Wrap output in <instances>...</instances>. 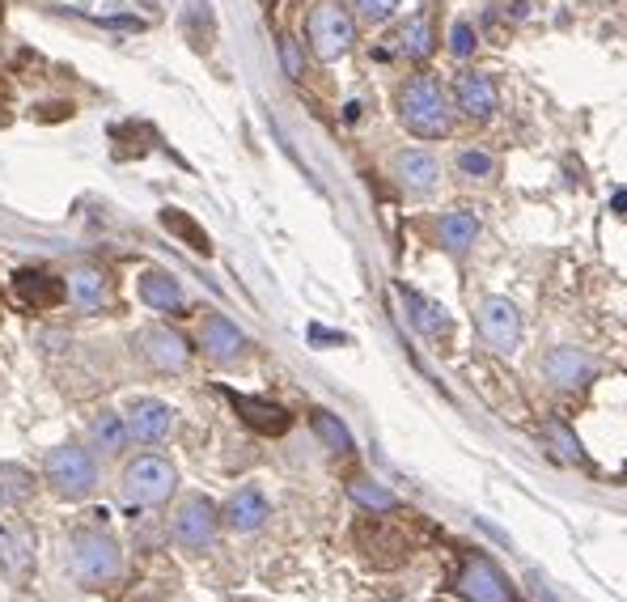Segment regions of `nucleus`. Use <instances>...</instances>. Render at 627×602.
<instances>
[{"instance_id":"obj_27","label":"nucleus","mask_w":627,"mask_h":602,"mask_svg":"<svg viewBox=\"0 0 627 602\" xmlns=\"http://www.w3.org/2000/svg\"><path fill=\"white\" fill-rule=\"evenodd\" d=\"M310 424H314V433L323 437V446H327L331 454H348L352 450V433H348V424L339 421V416H331V412H314L310 416Z\"/></svg>"},{"instance_id":"obj_24","label":"nucleus","mask_w":627,"mask_h":602,"mask_svg":"<svg viewBox=\"0 0 627 602\" xmlns=\"http://www.w3.org/2000/svg\"><path fill=\"white\" fill-rule=\"evenodd\" d=\"M161 225H166L182 246H191L195 255H212V238L204 234V225H195L182 209H161Z\"/></svg>"},{"instance_id":"obj_22","label":"nucleus","mask_w":627,"mask_h":602,"mask_svg":"<svg viewBox=\"0 0 627 602\" xmlns=\"http://www.w3.org/2000/svg\"><path fill=\"white\" fill-rule=\"evenodd\" d=\"M18 298L34 305V310H52V305H60L64 298V285L56 276H47V271H18Z\"/></svg>"},{"instance_id":"obj_28","label":"nucleus","mask_w":627,"mask_h":602,"mask_svg":"<svg viewBox=\"0 0 627 602\" xmlns=\"http://www.w3.org/2000/svg\"><path fill=\"white\" fill-rule=\"evenodd\" d=\"M547 437H551V446H556V458H564V462H572V467H585V450L576 446V437L568 433V424L551 421L547 424Z\"/></svg>"},{"instance_id":"obj_7","label":"nucleus","mask_w":627,"mask_h":602,"mask_svg":"<svg viewBox=\"0 0 627 602\" xmlns=\"http://www.w3.org/2000/svg\"><path fill=\"white\" fill-rule=\"evenodd\" d=\"M458 594L467 602H517L513 581L488 556H479V551H471L462 560V569H458Z\"/></svg>"},{"instance_id":"obj_25","label":"nucleus","mask_w":627,"mask_h":602,"mask_svg":"<svg viewBox=\"0 0 627 602\" xmlns=\"http://www.w3.org/2000/svg\"><path fill=\"white\" fill-rule=\"evenodd\" d=\"M348 497H352L365 513H394L399 510V497H394L390 488H382L378 480H365V476L348 480Z\"/></svg>"},{"instance_id":"obj_26","label":"nucleus","mask_w":627,"mask_h":602,"mask_svg":"<svg viewBox=\"0 0 627 602\" xmlns=\"http://www.w3.org/2000/svg\"><path fill=\"white\" fill-rule=\"evenodd\" d=\"M127 437H132V428L123 421L120 412H102L98 421H93V442H98V450L107 454H120L127 446Z\"/></svg>"},{"instance_id":"obj_6","label":"nucleus","mask_w":627,"mask_h":602,"mask_svg":"<svg viewBox=\"0 0 627 602\" xmlns=\"http://www.w3.org/2000/svg\"><path fill=\"white\" fill-rule=\"evenodd\" d=\"M475 323H479L483 344H488L492 353H501V357H513V353H517V344H522V314H517V305L508 298L479 301Z\"/></svg>"},{"instance_id":"obj_32","label":"nucleus","mask_w":627,"mask_h":602,"mask_svg":"<svg viewBox=\"0 0 627 602\" xmlns=\"http://www.w3.org/2000/svg\"><path fill=\"white\" fill-rule=\"evenodd\" d=\"M348 4L357 9L365 22H387L390 13H394V4H399V0H348Z\"/></svg>"},{"instance_id":"obj_15","label":"nucleus","mask_w":627,"mask_h":602,"mask_svg":"<svg viewBox=\"0 0 627 602\" xmlns=\"http://www.w3.org/2000/svg\"><path fill=\"white\" fill-rule=\"evenodd\" d=\"M200 344H204V353H209L212 361H221V365L238 361L242 353H246V335H242L225 314H209V319H204Z\"/></svg>"},{"instance_id":"obj_21","label":"nucleus","mask_w":627,"mask_h":602,"mask_svg":"<svg viewBox=\"0 0 627 602\" xmlns=\"http://www.w3.org/2000/svg\"><path fill=\"white\" fill-rule=\"evenodd\" d=\"M34 565V539L31 531H0V569L9 572L13 581H26V572Z\"/></svg>"},{"instance_id":"obj_11","label":"nucleus","mask_w":627,"mask_h":602,"mask_svg":"<svg viewBox=\"0 0 627 602\" xmlns=\"http://www.w3.org/2000/svg\"><path fill=\"white\" fill-rule=\"evenodd\" d=\"M394 179L403 191H412V196H428V191H437V182H441V166H437V157L424 149H403L394 153Z\"/></svg>"},{"instance_id":"obj_23","label":"nucleus","mask_w":627,"mask_h":602,"mask_svg":"<svg viewBox=\"0 0 627 602\" xmlns=\"http://www.w3.org/2000/svg\"><path fill=\"white\" fill-rule=\"evenodd\" d=\"M399 298H403V305H407V319H412V327L424 335H446L449 332V319L433 305L428 298H419L416 289H399Z\"/></svg>"},{"instance_id":"obj_14","label":"nucleus","mask_w":627,"mask_h":602,"mask_svg":"<svg viewBox=\"0 0 627 602\" xmlns=\"http://www.w3.org/2000/svg\"><path fill=\"white\" fill-rule=\"evenodd\" d=\"M123 421L132 428V437H141V442H166L170 428H175V412L161 399H136Z\"/></svg>"},{"instance_id":"obj_5","label":"nucleus","mask_w":627,"mask_h":602,"mask_svg":"<svg viewBox=\"0 0 627 602\" xmlns=\"http://www.w3.org/2000/svg\"><path fill=\"white\" fill-rule=\"evenodd\" d=\"M305 38H310V52L331 64L352 52L357 22H352V13L344 4H314L310 18H305Z\"/></svg>"},{"instance_id":"obj_29","label":"nucleus","mask_w":627,"mask_h":602,"mask_svg":"<svg viewBox=\"0 0 627 602\" xmlns=\"http://www.w3.org/2000/svg\"><path fill=\"white\" fill-rule=\"evenodd\" d=\"M454 166H458V175H467V179H492V175H496L492 153H483V149H462L454 157Z\"/></svg>"},{"instance_id":"obj_18","label":"nucleus","mask_w":627,"mask_h":602,"mask_svg":"<svg viewBox=\"0 0 627 602\" xmlns=\"http://www.w3.org/2000/svg\"><path fill=\"white\" fill-rule=\"evenodd\" d=\"M64 293H68V301H72L77 310H86V314L102 310V305H107V298H111V289H107V276H102V271H93V268L68 271V280H64Z\"/></svg>"},{"instance_id":"obj_30","label":"nucleus","mask_w":627,"mask_h":602,"mask_svg":"<svg viewBox=\"0 0 627 602\" xmlns=\"http://www.w3.org/2000/svg\"><path fill=\"white\" fill-rule=\"evenodd\" d=\"M449 52H454L458 60L475 56V31H471V22H454V31H449Z\"/></svg>"},{"instance_id":"obj_1","label":"nucleus","mask_w":627,"mask_h":602,"mask_svg":"<svg viewBox=\"0 0 627 602\" xmlns=\"http://www.w3.org/2000/svg\"><path fill=\"white\" fill-rule=\"evenodd\" d=\"M399 120L419 141H441V136H449L454 107H449L441 81L428 77V73H416L412 81H403V90H399Z\"/></svg>"},{"instance_id":"obj_16","label":"nucleus","mask_w":627,"mask_h":602,"mask_svg":"<svg viewBox=\"0 0 627 602\" xmlns=\"http://www.w3.org/2000/svg\"><path fill=\"white\" fill-rule=\"evenodd\" d=\"M268 501H264V492L259 488H238L234 497H229V505L221 510L225 517V526L229 531H238V535H250V531H259L264 522H268Z\"/></svg>"},{"instance_id":"obj_4","label":"nucleus","mask_w":627,"mask_h":602,"mask_svg":"<svg viewBox=\"0 0 627 602\" xmlns=\"http://www.w3.org/2000/svg\"><path fill=\"white\" fill-rule=\"evenodd\" d=\"M43 480L64 501H81L98 483V462H93V454L86 446H56L43 462Z\"/></svg>"},{"instance_id":"obj_19","label":"nucleus","mask_w":627,"mask_h":602,"mask_svg":"<svg viewBox=\"0 0 627 602\" xmlns=\"http://www.w3.org/2000/svg\"><path fill=\"white\" fill-rule=\"evenodd\" d=\"M479 238V216L467 209H454L446 216H437V242L446 246L449 255H467Z\"/></svg>"},{"instance_id":"obj_2","label":"nucleus","mask_w":627,"mask_h":602,"mask_svg":"<svg viewBox=\"0 0 627 602\" xmlns=\"http://www.w3.org/2000/svg\"><path fill=\"white\" fill-rule=\"evenodd\" d=\"M68 572L81 581V586H111V581H120L123 572V556L115 539L111 535H102V531H77L72 539H68Z\"/></svg>"},{"instance_id":"obj_33","label":"nucleus","mask_w":627,"mask_h":602,"mask_svg":"<svg viewBox=\"0 0 627 602\" xmlns=\"http://www.w3.org/2000/svg\"><path fill=\"white\" fill-rule=\"evenodd\" d=\"M0 483H4V492H9L13 501H22V497L31 492V483H26V471H18V467H0Z\"/></svg>"},{"instance_id":"obj_3","label":"nucleus","mask_w":627,"mask_h":602,"mask_svg":"<svg viewBox=\"0 0 627 602\" xmlns=\"http://www.w3.org/2000/svg\"><path fill=\"white\" fill-rule=\"evenodd\" d=\"M175 488H179V471L166 462V458H157V454H141L136 462H127V471H123V501L127 505H141V510H149V505H166L170 497H175Z\"/></svg>"},{"instance_id":"obj_8","label":"nucleus","mask_w":627,"mask_h":602,"mask_svg":"<svg viewBox=\"0 0 627 602\" xmlns=\"http://www.w3.org/2000/svg\"><path fill=\"white\" fill-rule=\"evenodd\" d=\"M216 526H221V510L212 505L209 497H191L182 501V510L175 513V539L191 551H204L216 539Z\"/></svg>"},{"instance_id":"obj_9","label":"nucleus","mask_w":627,"mask_h":602,"mask_svg":"<svg viewBox=\"0 0 627 602\" xmlns=\"http://www.w3.org/2000/svg\"><path fill=\"white\" fill-rule=\"evenodd\" d=\"M454 102H458V111L471 123H488L496 115V107H501V93H496V81L475 68V73H462V77H458Z\"/></svg>"},{"instance_id":"obj_13","label":"nucleus","mask_w":627,"mask_h":602,"mask_svg":"<svg viewBox=\"0 0 627 602\" xmlns=\"http://www.w3.org/2000/svg\"><path fill=\"white\" fill-rule=\"evenodd\" d=\"M394 47L407 56V60L424 64L433 52H437V18H433V9H419L412 13L399 31H394Z\"/></svg>"},{"instance_id":"obj_17","label":"nucleus","mask_w":627,"mask_h":602,"mask_svg":"<svg viewBox=\"0 0 627 602\" xmlns=\"http://www.w3.org/2000/svg\"><path fill=\"white\" fill-rule=\"evenodd\" d=\"M145 357H149L157 369H187V361H191V344L182 339L179 332H170V327H153V332H145Z\"/></svg>"},{"instance_id":"obj_12","label":"nucleus","mask_w":627,"mask_h":602,"mask_svg":"<svg viewBox=\"0 0 627 602\" xmlns=\"http://www.w3.org/2000/svg\"><path fill=\"white\" fill-rule=\"evenodd\" d=\"M225 399L234 403V412H238L242 421L250 424L255 433H264V437H280V433H289V424H293V416H289L280 403L250 399V394H238V391H225Z\"/></svg>"},{"instance_id":"obj_10","label":"nucleus","mask_w":627,"mask_h":602,"mask_svg":"<svg viewBox=\"0 0 627 602\" xmlns=\"http://www.w3.org/2000/svg\"><path fill=\"white\" fill-rule=\"evenodd\" d=\"M542 378L556 387V391H581L590 378H594V361L576 348H551L542 357Z\"/></svg>"},{"instance_id":"obj_31","label":"nucleus","mask_w":627,"mask_h":602,"mask_svg":"<svg viewBox=\"0 0 627 602\" xmlns=\"http://www.w3.org/2000/svg\"><path fill=\"white\" fill-rule=\"evenodd\" d=\"M280 64H284V73H289V77H301V73H305V56H301V47H298V38H293V34H284V38H280Z\"/></svg>"},{"instance_id":"obj_20","label":"nucleus","mask_w":627,"mask_h":602,"mask_svg":"<svg viewBox=\"0 0 627 602\" xmlns=\"http://www.w3.org/2000/svg\"><path fill=\"white\" fill-rule=\"evenodd\" d=\"M141 298H145V305H153V310H166V314H187V298H182L179 280L170 276V271H145L141 276Z\"/></svg>"}]
</instances>
